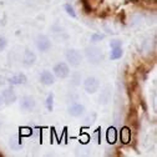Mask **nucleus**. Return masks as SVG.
<instances>
[{
    "mask_svg": "<svg viewBox=\"0 0 157 157\" xmlns=\"http://www.w3.org/2000/svg\"><path fill=\"white\" fill-rule=\"evenodd\" d=\"M66 60L71 66H78L82 61V55L75 49H70L66 51Z\"/></svg>",
    "mask_w": 157,
    "mask_h": 157,
    "instance_id": "2",
    "label": "nucleus"
},
{
    "mask_svg": "<svg viewBox=\"0 0 157 157\" xmlns=\"http://www.w3.org/2000/svg\"><path fill=\"white\" fill-rule=\"evenodd\" d=\"M36 46H37V49L40 50V51H48V50H50V48H51V41H50V39L48 37V36H45V35H40L37 37V40H36Z\"/></svg>",
    "mask_w": 157,
    "mask_h": 157,
    "instance_id": "6",
    "label": "nucleus"
},
{
    "mask_svg": "<svg viewBox=\"0 0 157 157\" xmlns=\"http://www.w3.org/2000/svg\"><path fill=\"white\" fill-rule=\"evenodd\" d=\"M84 89L87 94H95L99 91L100 89V81H99V78H96L94 76H90L87 77L86 80L84 81Z\"/></svg>",
    "mask_w": 157,
    "mask_h": 157,
    "instance_id": "1",
    "label": "nucleus"
},
{
    "mask_svg": "<svg viewBox=\"0 0 157 157\" xmlns=\"http://www.w3.org/2000/svg\"><path fill=\"white\" fill-rule=\"evenodd\" d=\"M64 8H65V11L67 13V15H70L71 17H76V13H75V9H74V8H72L70 4H66Z\"/></svg>",
    "mask_w": 157,
    "mask_h": 157,
    "instance_id": "19",
    "label": "nucleus"
},
{
    "mask_svg": "<svg viewBox=\"0 0 157 157\" xmlns=\"http://www.w3.org/2000/svg\"><path fill=\"white\" fill-rule=\"evenodd\" d=\"M2 105H3V97L0 96V106H2Z\"/></svg>",
    "mask_w": 157,
    "mask_h": 157,
    "instance_id": "23",
    "label": "nucleus"
},
{
    "mask_svg": "<svg viewBox=\"0 0 157 157\" xmlns=\"http://www.w3.org/2000/svg\"><path fill=\"white\" fill-rule=\"evenodd\" d=\"M46 109L49 110V111H52V109H54V94L51 92V94H49L48 95V97H46Z\"/></svg>",
    "mask_w": 157,
    "mask_h": 157,
    "instance_id": "17",
    "label": "nucleus"
},
{
    "mask_svg": "<svg viewBox=\"0 0 157 157\" xmlns=\"http://www.w3.org/2000/svg\"><path fill=\"white\" fill-rule=\"evenodd\" d=\"M26 80H28V78H26L25 74L19 72V74H16V75H14V76H11L9 78V82L11 85H23V84L26 82Z\"/></svg>",
    "mask_w": 157,
    "mask_h": 157,
    "instance_id": "13",
    "label": "nucleus"
},
{
    "mask_svg": "<svg viewBox=\"0 0 157 157\" xmlns=\"http://www.w3.org/2000/svg\"><path fill=\"white\" fill-rule=\"evenodd\" d=\"M84 111H85V107L80 104H74L69 107V113L74 117H80L84 113Z\"/></svg>",
    "mask_w": 157,
    "mask_h": 157,
    "instance_id": "12",
    "label": "nucleus"
},
{
    "mask_svg": "<svg viewBox=\"0 0 157 157\" xmlns=\"http://www.w3.org/2000/svg\"><path fill=\"white\" fill-rule=\"evenodd\" d=\"M2 97H3V101H5V104L8 105L14 104L16 101V94L11 89H5L2 94Z\"/></svg>",
    "mask_w": 157,
    "mask_h": 157,
    "instance_id": "10",
    "label": "nucleus"
},
{
    "mask_svg": "<svg viewBox=\"0 0 157 157\" xmlns=\"http://www.w3.org/2000/svg\"><path fill=\"white\" fill-rule=\"evenodd\" d=\"M111 54H110V59L111 60H117L124 55V51L121 49V46H117V48H111Z\"/></svg>",
    "mask_w": 157,
    "mask_h": 157,
    "instance_id": "15",
    "label": "nucleus"
},
{
    "mask_svg": "<svg viewBox=\"0 0 157 157\" xmlns=\"http://www.w3.org/2000/svg\"><path fill=\"white\" fill-rule=\"evenodd\" d=\"M6 44H8L6 39L5 37H0V51H3L6 48Z\"/></svg>",
    "mask_w": 157,
    "mask_h": 157,
    "instance_id": "21",
    "label": "nucleus"
},
{
    "mask_svg": "<svg viewBox=\"0 0 157 157\" xmlns=\"http://www.w3.org/2000/svg\"><path fill=\"white\" fill-rule=\"evenodd\" d=\"M127 122L133 128L139 127V115H137V111H136L135 107L130 109V112H128V116H127Z\"/></svg>",
    "mask_w": 157,
    "mask_h": 157,
    "instance_id": "9",
    "label": "nucleus"
},
{
    "mask_svg": "<svg viewBox=\"0 0 157 157\" xmlns=\"http://www.w3.org/2000/svg\"><path fill=\"white\" fill-rule=\"evenodd\" d=\"M110 45H111V48H117V46H121V41H120V40H112Z\"/></svg>",
    "mask_w": 157,
    "mask_h": 157,
    "instance_id": "22",
    "label": "nucleus"
},
{
    "mask_svg": "<svg viewBox=\"0 0 157 157\" xmlns=\"http://www.w3.org/2000/svg\"><path fill=\"white\" fill-rule=\"evenodd\" d=\"M36 102H35V99L33 96H24L21 97V100H20V109L24 110V111H31L34 107H35Z\"/></svg>",
    "mask_w": 157,
    "mask_h": 157,
    "instance_id": "5",
    "label": "nucleus"
},
{
    "mask_svg": "<svg viewBox=\"0 0 157 157\" xmlns=\"http://www.w3.org/2000/svg\"><path fill=\"white\" fill-rule=\"evenodd\" d=\"M24 64L26 65V66H31V65H34L35 64V61H36V55L31 51V50H29V49H26L25 50V52H24Z\"/></svg>",
    "mask_w": 157,
    "mask_h": 157,
    "instance_id": "14",
    "label": "nucleus"
},
{
    "mask_svg": "<svg viewBox=\"0 0 157 157\" xmlns=\"http://www.w3.org/2000/svg\"><path fill=\"white\" fill-rule=\"evenodd\" d=\"M70 75V69L66 63H59L54 66V76L59 78H65Z\"/></svg>",
    "mask_w": 157,
    "mask_h": 157,
    "instance_id": "4",
    "label": "nucleus"
},
{
    "mask_svg": "<svg viewBox=\"0 0 157 157\" xmlns=\"http://www.w3.org/2000/svg\"><path fill=\"white\" fill-rule=\"evenodd\" d=\"M20 135L21 136H30L31 135V128H29V127H21L20 128Z\"/></svg>",
    "mask_w": 157,
    "mask_h": 157,
    "instance_id": "20",
    "label": "nucleus"
},
{
    "mask_svg": "<svg viewBox=\"0 0 157 157\" xmlns=\"http://www.w3.org/2000/svg\"><path fill=\"white\" fill-rule=\"evenodd\" d=\"M40 82H41L43 85H45V86H51V85L55 82V76H54V74H51V72L48 71V70L43 71L41 75H40Z\"/></svg>",
    "mask_w": 157,
    "mask_h": 157,
    "instance_id": "8",
    "label": "nucleus"
},
{
    "mask_svg": "<svg viewBox=\"0 0 157 157\" xmlns=\"http://www.w3.org/2000/svg\"><path fill=\"white\" fill-rule=\"evenodd\" d=\"M120 140H121V142L124 145H127V144L131 142V128L130 127L125 126V127L121 128V131H120Z\"/></svg>",
    "mask_w": 157,
    "mask_h": 157,
    "instance_id": "11",
    "label": "nucleus"
},
{
    "mask_svg": "<svg viewBox=\"0 0 157 157\" xmlns=\"http://www.w3.org/2000/svg\"><path fill=\"white\" fill-rule=\"evenodd\" d=\"M2 156H3V155H2V153H0V157H2Z\"/></svg>",
    "mask_w": 157,
    "mask_h": 157,
    "instance_id": "24",
    "label": "nucleus"
},
{
    "mask_svg": "<svg viewBox=\"0 0 157 157\" xmlns=\"http://www.w3.org/2000/svg\"><path fill=\"white\" fill-rule=\"evenodd\" d=\"M104 37H105V35L95 33V34H92V35H91V41H92V43H99V41L104 40Z\"/></svg>",
    "mask_w": 157,
    "mask_h": 157,
    "instance_id": "18",
    "label": "nucleus"
},
{
    "mask_svg": "<svg viewBox=\"0 0 157 157\" xmlns=\"http://www.w3.org/2000/svg\"><path fill=\"white\" fill-rule=\"evenodd\" d=\"M86 56L92 64H97L102 60V54L99 48H87L86 49Z\"/></svg>",
    "mask_w": 157,
    "mask_h": 157,
    "instance_id": "3",
    "label": "nucleus"
},
{
    "mask_svg": "<svg viewBox=\"0 0 157 157\" xmlns=\"http://www.w3.org/2000/svg\"><path fill=\"white\" fill-rule=\"evenodd\" d=\"M102 0H81L82 3V8L86 13H91L94 10L97 9V6H99L101 4Z\"/></svg>",
    "mask_w": 157,
    "mask_h": 157,
    "instance_id": "7",
    "label": "nucleus"
},
{
    "mask_svg": "<svg viewBox=\"0 0 157 157\" xmlns=\"http://www.w3.org/2000/svg\"><path fill=\"white\" fill-rule=\"evenodd\" d=\"M106 137H107L109 144H115V142H116V139H117V132H116L115 127H110V128L107 130Z\"/></svg>",
    "mask_w": 157,
    "mask_h": 157,
    "instance_id": "16",
    "label": "nucleus"
}]
</instances>
